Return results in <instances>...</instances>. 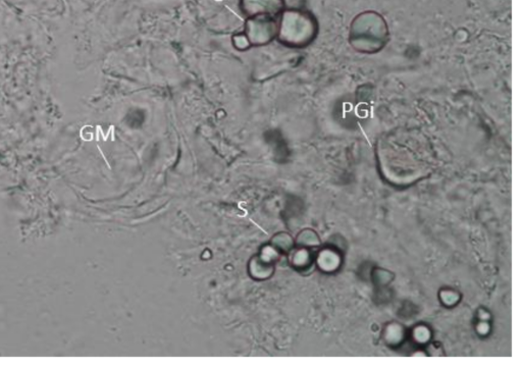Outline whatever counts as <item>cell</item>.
<instances>
[{
    "instance_id": "6da1fadb",
    "label": "cell",
    "mask_w": 522,
    "mask_h": 368,
    "mask_svg": "<svg viewBox=\"0 0 522 368\" xmlns=\"http://www.w3.org/2000/svg\"><path fill=\"white\" fill-rule=\"evenodd\" d=\"M388 35L386 22L381 16L376 13H364L352 23L350 43L360 52L374 54L385 46Z\"/></svg>"
}]
</instances>
